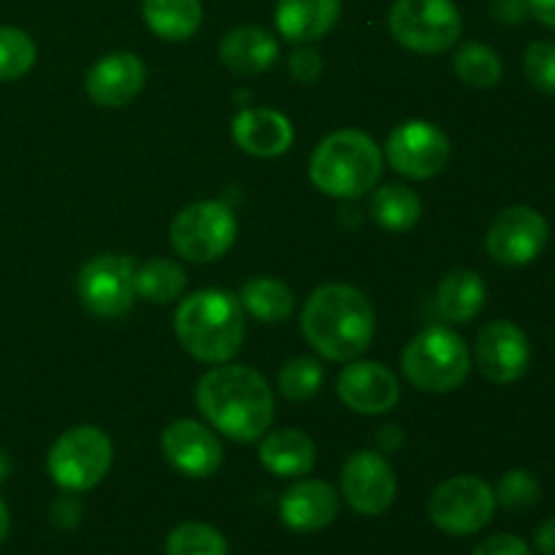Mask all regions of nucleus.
Wrapping results in <instances>:
<instances>
[{
	"label": "nucleus",
	"mask_w": 555,
	"mask_h": 555,
	"mask_svg": "<svg viewBox=\"0 0 555 555\" xmlns=\"http://www.w3.org/2000/svg\"><path fill=\"white\" fill-rule=\"evenodd\" d=\"M141 16L163 41H188L204 20L201 0H144Z\"/></svg>",
	"instance_id": "obj_24"
},
{
	"label": "nucleus",
	"mask_w": 555,
	"mask_h": 555,
	"mask_svg": "<svg viewBox=\"0 0 555 555\" xmlns=\"http://www.w3.org/2000/svg\"><path fill=\"white\" fill-rule=\"evenodd\" d=\"M537 551H540L542 555H555V518H547L545 524L537 529Z\"/></svg>",
	"instance_id": "obj_37"
},
{
	"label": "nucleus",
	"mask_w": 555,
	"mask_h": 555,
	"mask_svg": "<svg viewBox=\"0 0 555 555\" xmlns=\"http://www.w3.org/2000/svg\"><path fill=\"white\" fill-rule=\"evenodd\" d=\"M551 225L531 206H509L488 228L486 249L496 263L526 266L537 260L545 249Z\"/></svg>",
	"instance_id": "obj_12"
},
{
	"label": "nucleus",
	"mask_w": 555,
	"mask_h": 555,
	"mask_svg": "<svg viewBox=\"0 0 555 555\" xmlns=\"http://www.w3.org/2000/svg\"><path fill=\"white\" fill-rule=\"evenodd\" d=\"M336 393L358 415H385L399 404V379L377 361H352L336 379Z\"/></svg>",
	"instance_id": "obj_15"
},
{
	"label": "nucleus",
	"mask_w": 555,
	"mask_h": 555,
	"mask_svg": "<svg viewBox=\"0 0 555 555\" xmlns=\"http://www.w3.org/2000/svg\"><path fill=\"white\" fill-rule=\"evenodd\" d=\"M220 57L225 63V68H231L233 74L255 76L263 74V70H269L276 63V57H280V43L263 27L244 25L225 33V38L220 43Z\"/></svg>",
	"instance_id": "obj_21"
},
{
	"label": "nucleus",
	"mask_w": 555,
	"mask_h": 555,
	"mask_svg": "<svg viewBox=\"0 0 555 555\" xmlns=\"http://www.w3.org/2000/svg\"><path fill=\"white\" fill-rule=\"evenodd\" d=\"M301 331L312 350L328 361H356L374 339V309L358 287L331 282L309 293Z\"/></svg>",
	"instance_id": "obj_2"
},
{
	"label": "nucleus",
	"mask_w": 555,
	"mask_h": 555,
	"mask_svg": "<svg viewBox=\"0 0 555 555\" xmlns=\"http://www.w3.org/2000/svg\"><path fill=\"white\" fill-rule=\"evenodd\" d=\"M455 74L464 85L491 90L502 79V60L486 43H464L455 54Z\"/></svg>",
	"instance_id": "obj_28"
},
{
	"label": "nucleus",
	"mask_w": 555,
	"mask_h": 555,
	"mask_svg": "<svg viewBox=\"0 0 555 555\" xmlns=\"http://www.w3.org/2000/svg\"><path fill=\"white\" fill-rule=\"evenodd\" d=\"M163 455L168 459V464L177 472H182L184 477H211L222 464V444L220 439L211 434V428H206L204 423L190 421H173L171 426L163 431Z\"/></svg>",
	"instance_id": "obj_16"
},
{
	"label": "nucleus",
	"mask_w": 555,
	"mask_h": 555,
	"mask_svg": "<svg viewBox=\"0 0 555 555\" xmlns=\"http://www.w3.org/2000/svg\"><path fill=\"white\" fill-rule=\"evenodd\" d=\"M177 339L201 363L233 361L244 345V309L231 293L209 291L190 293L173 314Z\"/></svg>",
	"instance_id": "obj_3"
},
{
	"label": "nucleus",
	"mask_w": 555,
	"mask_h": 555,
	"mask_svg": "<svg viewBox=\"0 0 555 555\" xmlns=\"http://www.w3.org/2000/svg\"><path fill=\"white\" fill-rule=\"evenodd\" d=\"M36 43L20 27L0 25V81H16L36 65Z\"/></svg>",
	"instance_id": "obj_30"
},
{
	"label": "nucleus",
	"mask_w": 555,
	"mask_h": 555,
	"mask_svg": "<svg viewBox=\"0 0 555 555\" xmlns=\"http://www.w3.org/2000/svg\"><path fill=\"white\" fill-rule=\"evenodd\" d=\"M79 518H81V509L76 507V502H70V499H60V502H54L52 520L57 526H63V529H74Z\"/></svg>",
	"instance_id": "obj_36"
},
{
	"label": "nucleus",
	"mask_w": 555,
	"mask_h": 555,
	"mask_svg": "<svg viewBox=\"0 0 555 555\" xmlns=\"http://www.w3.org/2000/svg\"><path fill=\"white\" fill-rule=\"evenodd\" d=\"M198 410L211 426L236 442H255L274 421V393L255 369L222 363L201 377Z\"/></svg>",
	"instance_id": "obj_1"
},
{
	"label": "nucleus",
	"mask_w": 555,
	"mask_h": 555,
	"mask_svg": "<svg viewBox=\"0 0 555 555\" xmlns=\"http://www.w3.org/2000/svg\"><path fill=\"white\" fill-rule=\"evenodd\" d=\"M526 5L537 16V22H542V25L555 30V0H529Z\"/></svg>",
	"instance_id": "obj_38"
},
{
	"label": "nucleus",
	"mask_w": 555,
	"mask_h": 555,
	"mask_svg": "<svg viewBox=\"0 0 555 555\" xmlns=\"http://www.w3.org/2000/svg\"><path fill=\"white\" fill-rule=\"evenodd\" d=\"M81 304L95 318L114 320L130 312L135 301V260L128 255H101L79 271Z\"/></svg>",
	"instance_id": "obj_10"
},
{
	"label": "nucleus",
	"mask_w": 555,
	"mask_h": 555,
	"mask_svg": "<svg viewBox=\"0 0 555 555\" xmlns=\"http://www.w3.org/2000/svg\"><path fill=\"white\" fill-rule=\"evenodd\" d=\"M488 298V287L482 276L472 269H455L439 282L437 312L444 323H469L482 312Z\"/></svg>",
	"instance_id": "obj_23"
},
{
	"label": "nucleus",
	"mask_w": 555,
	"mask_h": 555,
	"mask_svg": "<svg viewBox=\"0 0 555 555\" xmlns=\"http://www.w3.org/2000/svg\"><path fill=\"white\" fill-rule=\"evenodd\" d=\"M401 369L417 390L450 393L469 377L472 356L466 341L448 325L421 331L401 352Z\"/></svg>",
	"instance_id": "obj_5"
},
{
	"label": "nucleus",
	"mask_w": 555,
	"mask_h": 555,
	"mask_svg": "<svg viewBox=\"0 0 555 555\" xmlns=\"http://www.w3.org/2000/svg\"><path fill=\"white\" fill-rule=\"evenodd\" d=\"M472 555H531L529 545L515 534H493L482 540Z\"/></svg>",
	"instance_id": "obj_35"
},
{
	"label": "nucleus",
	"mask_w": 555,
	"mask_h": 555,
	"mask_svg": "<svg viewBox=\"0 0 555 555\" xmlns=\"http://www.w3.org/2000/svg\"><path fill=\"white\" fill-rule=\"evenodd\" d=\"M47 469L63 491H92L112 469V442L95 426L68 428L49 450Z\"/></svg>",
	"instance_id": "obj_6"
},
{
	"label": "nucleus",
	"mask_w": 555,
	"mask_h": 555,
	"mask_svg": "<svg viewBox=\"0 0 555 555\" xmlns=\"http://www.w3.org/2000/svg\"><path fill=\"white\" fill-rule=\"evenodd\" d=\"M524 70L540 92L555 95V41H534L524 54Z\"/></svg>",
	"instance_id": "obj_33"
},
{
	"label": "nucleus",
	"mask_w": 555,
	"mask_h": 555,
	"mask_svg": "<svg viewBox=\"0 0 555 555\" xmlns=\"http://www.w3.org/2000/svg\"><path fill=\"white\" fill-rule=\"evenodd\" d=\"M188 287V274L179 263L168 258L146 260L135 269V296L150 304H171Z\"/></svg>",
	"instance_id": "obj_27"
},
{
	"label": "nucleus",
	"mask_w": 555,
	"mask_h": 555,
	"mask_svg": "<svg viewBox=\"0 0 555 555\" xmlns=\"http://www.w3.org/2000/svg\"><path fill=\"white\" fill-rule=\"evenodd\" d=\"M5 477H9V459H5V455L0 453V482H3Z\"/></svg>",
	"instance_id": "obj_40"
},
{
	"label": "nucleus",
	"mask_w": 555,
	"mask_h": 555,
	"mask_svg": "<svg viewBox=\"0 0 555 555\" xmlns=\"http://www.w3.org/2000/svg\"><path fill=\"white\" fill-rule=\"evenodd\" d=\"M341 496L358 515H383L396 499V475L385 455L358 450L341 469Z\"/></svg>",
	"instance_id": "obj_13"
},
{
	"label": "nucleus",
	"mask_w": 555,
	"mask_h": 555,
	"mask_svg": "<svg viewBox=\"0 0 555 555\" xmlns=\"http://www.w3.org/2000/svg\"><path fill=\"white\" fill-rule=\"evenodd\" d=\"M146 85V65L133 52H114L98 60L87 74V95L106 108H122L139 98Z\"/></svg>",
	"instance_id": "obj_17"
},
{
	"label": "nucleus",
	"mask_w": 555,
	"mask_h": 555,
	"mask_svg": "<svg viewBox=\"0 0 555 555\" xmlns=\"http://www.w3.org/2000/svg\"><path fill=\"white\" fill-rule=\"evenodd\" d=\"M339 513V493L325 480H301L280 499V518L291 531L312 534L334 524Z\"/></svg>",
	"instance_id": "obj_18"
},
{
	"label": "nucleus",
	"mask_w": 555,
	"mask_h": 555,
	"mask_svg": "<svg viewBox=\"0 0 555 555\" xmlns=\"http://www.w3.org/2000/svg\"><path fill=\"white\" fill-rule=\"evenodd\" d=\"M320 70H323V60H320V54L314 49L304 47L291 54V76L296 81H301V85H309V81L318 79Z\"/></svg>",
	"instance_id": "obj_34"
},
{
	"label": "nucleus",
	"mask_w": 555,
	"mask_h": 555,
	"mask_svg": "<svg viewBox=\"0 0 555 555\" xmlns=\"http://www.w3.org/2000/svg\"><path fill=\"white\" fill-rule=\"evenodd\" d=\"M383 150L363 130H336L314 146L309 179L331 198L356 201L374 190L383 177Z\"/></svg>",
	"instance_id": "obj_4"
},
{
	"label": "nucleus",
	"mask_w": 555,
	"mask_h": 555,
	"mask_svg": "<svg viewBox=\"0 0 555 555\" xmlns=\"http://www.w3.org/2000/svg\"><path fill=\"white\" fill-rule=\"evenodd\" d=\"M450 139L437 125L410 119L390 133L385 155L390 168L406 179H431L450 163Z\"/></svg>",
	"instance_id": "obj_11"
},
{
	"label": "nucleus",
	"mask_w": 555,
	"mask_h": 555,
	"mask_svg": "<svg viewBox=\"0 0 555 555\" xmlns=\"http://www.w3.org/2000/svg\"><path fill=\"white\" fill-rule=\"evenodd\" d=\"M493 493H496V504H502L509 513H526V509L537 507L542 496L540 482L526 469L504 472Z\"/></svg>",
	"instance_id": "obj_32"
},
{
	"label": "nucleus",
	"mask_w": 555,
	"mask_h": 555,
	"mask_svg": "<svg viewBox=\"0 0 555 555\" xmlns=\"http://www.w3.org/2000/svg\"><path fill=\"white\" fill-rule=\"evenodd\" d=\"M260 464L274 477H301L318 464V448L312 439L296 428H280L271 431L260 442Z\"/></svg>",
	"instance_id": "obj_22"
},
{
	"label": "nucleus",
	"mask_w": 555,
	"mask_h": 555,
	"mask_svg": "<svg viewBox=\"0 0 555 555\" xmlns=\"http://www.w3.org/2000/svg\"><path fill=\"white\" fill-rule=\"evenodd\" d=\"M325 372L314 358H291L280 372V390L291 401H309L323 388Z\"/></svg>",
	"instance_id": "obj_31"
},
{
	"label": "nucleus",
	"mask_w": 555,
	"mask_h": 555,
	"mask_svg": "<svg viewBox=\"0 0 555 555\" xmlns=\"http://www.w3.org/2000/svg\"><path fill=\"white\" fill-rule=\"evenodd\" d=\"M388 25L401 47L421 54L444 52L464 30L461 11L453 0H396Z\"/></svg>",
	"instance_id": "obj_8"
},
{
	"label": "nucleus",
	"mask_w": 555,
	"mask_h": 555,
	"mask_svg": "<svg viewBox=\"0 0 555 555\" xmlns=\"http://www.w3.org/2000/svg\"><path fill=\"white\" fill-rule=\"evenodd\" d=\"M496 513V493L486 480L472 475L450 477L428 499L434 526L450 537H472L486 529Z\"/></svg>",
	"instance_id": "obj_9"
},
{
	"label": "nucleus",
	"mask_w": 555,
	"mask_h": 555,
	"mask_svg": "<svg viewBox=\"0 0 555 555\" xmlns=\"http://www.w3.org/2000/svg\"><path fill=\"white\" fill-rule=\"evenodd\" d=\"M233 141L253 157H280L293 144V125L274 108H244L233 119Z\"/></svg>",
	"instance_id": "obj_19"
},
{
	"label": "nucleus",
	"mask_w": 555,
	"mask_h": 555,
	"mask_svg": "<svg viewBox=\"0 0 555 555\" xmlns=\"http://www.w3.org/2000/svg\"><path fill=\"white\" fill-rule=\"evenodd\" d=\"M475 361L493 385L515 383L531 363L529 336L509 320H493L477 334Z\"/></svg>",
	"instance_id": "obj_14"
},
{
	"label": "nucleus",
	"mask_w": 555,
	"mask_h": 555,
	"mask_svg": "<svg viewBox=\"0 0 555 555\" xmlns=\"http://www.w3.org/2000/svg\"><path fill=\"white\" fill-rule=\"evenodd\" d=\"M341 0H280L274 9L276 30L293 43H312L336 25Z\"/></svg>",
	"instance_id": "obj_20"
},
{
	"label": "nucleus",
	"mask_w": 555,
	"mask_h": 555,
	"mask_svg": "<svg viewBox=\"0 0 555 555\" xmlns=\"http://www.w3.org/2000/svg\"><path fill=\"white\" fill-rule=\"evenodd\" d=\"M242 309L247 314H253L258 323L276 325L285 323L293 318V309H296V296H293L291 287L285 282L274 280V276H255L247 285L242 287Z\"/></svg>",
	"instance_id": "obj_25"
},
{
	"label": "nucleus",
	"mask_w": 555,
	"mask_h": 555,
	"mask_svg": "<svg viewBox=\"0 0 555 555\" xmlns=\"http://www.w3.org/2000/svg\"><path fill=\"white\" fill-rule=\"evenodd\" d=\"M369 211L383 231L406 233L417 225L423 206L415 190H410L406 184H385L372 195Z\"/></svg>",
	"instance_id": "obj_26"
},
{
	"label": "nucleus",
	"mask_w": 555,
	"mask_h": 555,
	"mask_svg": "<svg viewBox=\"0 0 555 555\" xmlns=\"http://www.w3.org/2000/svg\"><path fill=\"white\" fill-rule=\"evenodd\" d=\"M9 509H5V502L0 499V545L5 542V537H9Z\"/></svg>",
	"instance_id": "obj_39"
},
{
	"label": "nucleus",
	"mask_w": 555,
	"mask_h": 555,
	"mask_svg": "<svg viewBox=\"0 0 555 555\" xmlns=\"http://www.w3.org/2000/svg\"><path fill=\"white\" fill-rule=\"evenodd\" d=\"M236 215L225 201H198L173 217L171 247L190 263H211L236 242Z\"/></svg>",
	"instance_id": "obj_7"
},
{
	"label": "nucleus",
	"mask_w": 555,
	"mask_h": 555,
	"mask_svg": "<svg viewBox=\"0 0 555 555\" xmlns=\"http://www.w3.org/2000/svg\"><path fill=\"white\" fill-rule=\"evenodd\" d=\"M166 555H228V540L215 526L188 520L168 534Z\"/></svg>",
	"instance_id": "obj_29"
}]
</instances>
